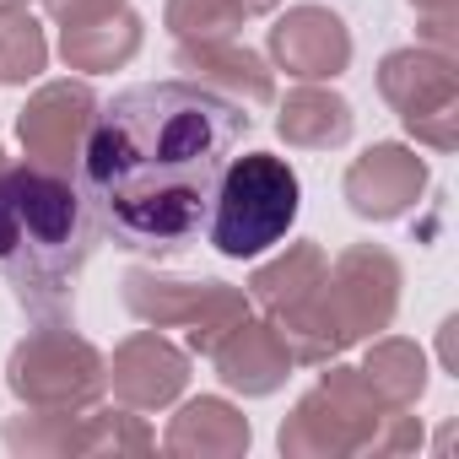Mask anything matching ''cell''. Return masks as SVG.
Wrapping results in <instances>:
<instances>
[{
    "label": "cell",
    "mask_w": 459,
    "mask_h": 459,
    "mask_svg": "<svg viewBox=\"0 0 459 459\" xmlns=\"http://www.w3.org/2000/svg\"><path fill=\"white\" fill-rule=\"evenodd\" d=\"M362 373V384L384 400V405H394V411H411L416 400H421V389H427V357H421V346H411V341H373L368 346V362L357 368Z\"/></svg>",
    "instance_id": "obj_19"
},
{
    "label": "cell",
    "mask_w": 459,
    "mask_h": 459,
    "mask_svg": "<svg viewBox=\"0 0 459 459\" xmlns=\"http://www.w3.org/2000/svg\"><path fill=\"white\" fill-rule=\"evenodd\" d=\"M173 65H178L189 82H200V87H211V92H221V98H233V103H244V108H265V103L276 98L271 65H265L255 49L233 44V39H195V44H178V49H173Z\"/></svg>",
    "instance_id": "obj_13"
},
{
    "label": "cell",
    "mask_w": 459,
    "mask_h": 459,
    "mask_svg": "<svg viewBox=\"0 0 459 459\" xmlns=\"http://www.w3.org/2000/svg\"><path fill=\"white\" fill-rule=\"evenodd\" d=\"M244 6L238 0H168V28L178 44H195V39H233L244 28Z\"/></svg>",
    "instance_id": "obj_22"
},
{
    "label": "cell",
    "mask_w": 459,
    "mask_h": 459,
    "mask_svg": "<svg viewBox=\"0 0 459 459\" xmlns=\"http://www.w3.org/2000/svg\"><path fill=\"white\" fill-rule=\"evenodd\" d=\"M125 308L152 330H189V351L211 357L249 319V292L227 287V281H173L157 271H130Z\"/></svg>",
    "instance_id": "obj_7"
},
{
    "label": "cell",
    "mask_w": 459,
    "mask_h": 459,
    "mask_svg": "<svg viewBox=\"0 0 459 459\" xmlns=\"http://www.w3.org/2000/svg\"><path fill=\"white\" fill-rule=\"evenodd\" d=\"M98 227L71 173L0 168V276L33 325H71L76 281L92 260Z\"/></svg>",
    "instance_id": "obj_2"
},
{
    "label": "cell",
    "mask_w": 459,
    "mask_h": 459,
    "mask_svg": "<svg viewBox=\"0 0 459 459\" xmlns=\"http://www.w3.org/2000/svg\"><path fill=\"white\" fill-rule=\"evenodd\" d=\"M378 92L384 103L405 119V130L437 152L454 146V119H459V76L448 49H394L378 65Z\"/></svg>",
    "instance_id": "obj_8"
},
{
    "label": "cell",
    "mask_w": 459,
    "mask_h": 459,
    "mask_svg": "<svg viewBox=\"0 0 459 459\" xmlns=\"http://www.w3.org/2000/svg\"><path fill=\"white\" fill-rule=\"evenodd\" d=\"M271 60L298 82H335L351 65V33L325 6H292L271 28Z\"/></svg>",
    "instance_id": "obj_12"
},
{
    "label": "cell",
    "mask_w": 459,
    "mask_h": 459,
    "mask_svg": "<svg viewBox=\"0 0 459 459\" xmlns=\"http://www.w3.org/2000/svg\"><path fill=\"white\" fill-rule=\"evenodd\" d=\"M162 448L178 454V459H227V454H244L249 448V421L227 405V400L200 394V400H189L168 421Z\"/></svg>",
    "instance_id": "obj_15"
},
{
    "label": "cell",
    "mask_w": 459,
    "mask_h": 459,
    "mask_svg": "<svg viewBox=\"0 0 459 459\" xmlns=\"http://www.w3.org/2000/svg\"><path fill=\"white\" fill-rule=\"evenodd\" d=\"M92 114H98V98H92L87 82H49V87H39L28 98V108L17 114V135L28 146V162L49 168V173L82 168V146H87Z\"/></svg>",
    "instance_id": "obj_9"
},
{
    "label": "cell",
    "mask_w": 459,
    "mask_h": 459,
    "mask_svg": "<svg viewBox=\"0 0 459 459\" xmlns=\"http://www.w3.org/2000/svg\"><path fill=\"white\" fill-rule=\"evenodd\" d=\"M103 378H108V389H114L119 405H130V411H162V405H173L184 394L189 357L162 330H135L114 351V362H108Z\"/></svg>",
    "instance_id": "obj_10"
},
{
    "label": "cell",
    "mask_w": 459,
    "mask_h": 459,
    "mask_svg": "<svg viewBox=\"0 0 459 459\" xmlns=\"http://www.w3.org/2000/svg\"><path fill=\"white\" fill-rule=\"evenodd\" d=\"M211 362H216V378H221L227 389H238V394H249V400L276 394V389L287 384V373L298 368V362H292V346L281 341V330H276L271 319H265V325L244 319L233 335L211 351Z\"/></svg>",
    "instance_id": "obj_14"
},
{
    "label": "cell",
    "mask_w": 459,
    "mask_h": 459,
    "mask_svg": "<svg viewBox=\"0 0 459 459\" xmlns=\"http://www.w3.org/2000/svg\"><path fill=\"white\" fill-rule=\"evenodd\" d=\"M135 49H141V17L125 6L60 28V55L71 71H119L135 60Z\"/></svg>",
    "instance_id": "obj_17"
},
{
    "label": "cell",
    "mask_w": 459,
    "mask_h": 459,
    "mask_svg": "<svg viewBox=\"0 0 459 459\" xmlns=\"http://www.w3.org/2000/svg\"><path fill=\"white\" fill-rule=\"evenodd\" d=\"M49 65L44 28L28 12H0V82H39Z\"/></svg>",
    "instance_id": "obj_21"
},
{
    "label": "cell",
    "mask_w": 459,
    "mask_h": 459,
    "mask_svg": "<svg viewBox=\"0 0 459 459\" xmlns=\"http://www.w3.org/2000/svg\"><path fill=\"white\" fill-rule=\"evenodd\" d=\"M411 6L427 17L432 49H448V44H454V33H448V28H454V0H411ZM448 55H454V49H448Z\"/></svg>",
    "instance_id": "obj_24"
},
{
    "label": "cell",
    "mask_w": 459,
    "mask_h": 459,
    "mask_svg": "<svg viewBox=\"0 0 459 459\" xmlns=\"http://www.w3.org/2000/svg\"><path fill=\"white\" fill-rule=\"evenodd\" d=\"M421 184H427V162L411 152V146H400V141H378V146H368L351 168H346V205L357 211V216H368V221H394V216H405L411 205H416V195H421Z\"/></svg>",
    "instance_id": "obj_11"
},
{
    "label": "cell",
    "mask_w": 459,
    "mask_h": 459,
    "mask_svg": "<svg viewBox=\"0 0 459 459\" xmlns=\"http://www.w3.org/2000/svg\"><path fill=\"white\" fill-rule=\"evenodd\" d=\"M152 432L146 421L125 405V411H71L60 427V454H146Z\"/></svg>",
    "instance_id": "obj_20"
},
{
    "label": "cell",
    "mask_w": 459,
    "mask_h": 459,
    "mask_svg": "<svg viewBox=\"0 0 459 459\" xmlns=\"http://www.w3.org/2000/svg\"><path fill=\"white\" fill-rule=\"evenodd\" d=\"M114 6H125V0H44V12H49L60 28L87 22V17H103V12H114Z\"/></svg>",
    "instance_id": "obj_23"
},
{
    "label": "cell",
    "mask_w": 459,
    "mask_h": 459,
    "mask_svg": "<svg viewBox=\"0 0 459 459\" xmlns=\"http://www.w3.org/2000/svg\"><path fill=\"white\" fill-rule=\"evenodd\" d=\"M108 362L71 325H39L6 362V384L28 411H92L108 389Z\"/></svg>",
    "instance_id": "obj_6"
},
{
    "label": "cell",
    "mask_w": 459,
    "mask_h": 459,
    "mask_svg": "<svg viewBox=\"0 0 459 459\" xmlns=\"http://www.w3.org/2000/svg\"><path fill=\"white\" fill-rule=\"evenodd\" d=\"M394 308H400V265H394V255L373 249V244H357L325 271L319 292L276 330L292 346V362L325 368L346 346L389 330Z\"/></svg>",
    "instance_id": "obj_3"
},
{
    "label": "cell",
    "mask_w": 459,
    "mask_h": 459,
    "mask_svg": "<svg viewBox=\"0 0 459 459\" xmlns=\"http://www.w3.org/2000/svg\"><path fill=\"white\" fill-rule=\"evenodd\" d=\"M325 271H330V260H325L319 244H292L281 260H271V265H260V271L249 276V298L265 308L271 325H287V319L319 292Z\"/></svg>",
    "instance_id": "obj_16"
},
{
    "label": "cell",
    "mask_w": 459,
    "mask_h": 459,
    "mask_svg": "<svg viewBox=\"0 0 459 459\" xmlns=\"http://www.w3.org/2000/svg\"><path fill=\"white\" fill-rule=\"evenodd\" d=\"M249 108L189 76L114 92L82 146L92 227L130 255H178L205 233L227 157L249 135Z\"/></svg>",
    "instance_id": "obj_1"
},
{
    "label": "cell",
    "mask_w": 459,
    "mask_h": 459,
    "mask_svg": "<svg viewBox=\"0 0 459 459\" xmlns=\"http://www.w3.org/2000/svg\"><path fill=\"white\" fill-rule=\"evenodd\" d=\"M351 125H357L351 103H346L341 92H325V87H298V92H287L281 119H276L281 141H287V146H303V152L346 146V141H351Z\"/></svg>",
    "instance_id": "obj_18"
},
{
    "label": "cell",
    "mask_w": 459,
    "mask_h": 459,
    "mask_svg": "<svg viewBox=\"0 0 459 459\" xmlns=\"http://www.w3.org/2000/svg\"><path fill=\"white\" fill-rule=\"evenodd\" d=\"M0 12H28V0H0Z\"/></svg>",
    "instance_id": "obj_26"
},
{
    "label": "cell",
    "mask_w": 459,
    "mask_h": 459,
    "mask_svg": "<svg viewBox=\"0 0 459 459\" xmlns=\"http://www.w3.org/2000/svg\"><path fill=\"white\" fill-rule=\"evenodd\" d=\"M298 200H303V184L287 157H276V152L227 157L211 216H205V238L227 260H255L292 233Z\"/></svg>",
    "instance_id": "obj_5"
},
{
    "label": "cell",
    "mask_w": 459,
    "mask_h": 459,
    "mask_svg": "<svg viewBox=\"0 0 459 459\" xmlns=\"http://www.w3.org/2000/svg\"><path fill=\"white\" fill-rule=\"evenodd\" d=\"M238 6H244L249 17H260V12H276V6H281V0H238Z\"/></svg>",
    "instance_id": "obj_25"
},
{
    "label": "cell",
    "mask_w": 459,
    "mask_h": 459,
    "mask_svg": "<svg viewBox=\"0 0 459 459\" xmlns=\"http://www.w3.org/2000/svg\"><path fill=\"white\" fill-rule=\"evenodd\" d=\"M0 168H6V152H0Z\"/></svg>",
    "instance_id": "obj_27"
},
{
    "label": "cell",
    "mask_w": 459,
    "mask_h": 459,
    "mask_svg": "<svg viewBox=\"0 0 459 459\" xmlns=\"http://www.w3.org/2000/svg\"><path fill=\"white\" fill-rule=\"evenodd\" d=\"M330 368V362H325ZM421 443V421L384 405L357 368H330L298 411L281 421V454L330 459V454H411Z\"/></svg>",
    "instance_id": "obj_4"
}]
</instances>
